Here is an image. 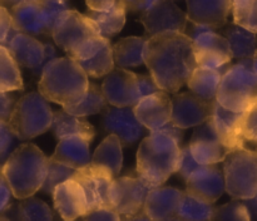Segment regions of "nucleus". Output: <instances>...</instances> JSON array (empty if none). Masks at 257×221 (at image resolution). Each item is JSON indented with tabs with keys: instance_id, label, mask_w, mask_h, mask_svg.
Segmentation results:
<instances>
[{
	"instance_id": "obj_1",
	"label": "nucleus",
	"mask_w": 257,
	"mask_h": 221,
	"mask_svg": "<svg viewBox=\"0 0 257 221\" xmlns=\"http://www.w3.org/2000/svg\"><path fill=\"white\" fill-rule=\"evenodd\" d=\"M145 64L161 90L177 93L198 68L192 39L180 32L161 33L148 38Z\"/></svg>"
},
{
	"instance_id": "obj_2",
	"label": "nucleus",
	"mask_w": 257,
	"mask_h": 221,
	"mask_svg": "<svg viewBox=\"0 0 257 221\" xmlns=\"http://www.w3.org/2000/svg\"><path fill=\"white\" fill-rule=\"evenodd\" d=\"M180 158V143L165 133L153 131L140 143L136 173L152 188L161 187L177 173Z\"/></svg>"
},
{
	"instance_id": "obj_3",
	"label": "nucleus",
	"mask_w": 257,
	"mask_h": 221,
	"mask_svg": "<svg viewBox=\"0 0 257 221\" xmlns=\"http://www.w3.org/2000/svg\"><path fill=\"white\" fill-rule=\"evenodd\" d=\"M48 161L44 152L33 143H23L8 156L0 168L15 198L25 200L42 190Z\"/></svg>"
},
{
	"instance_id": "obj_4",
	"label": "nucleus",
	"mask_w": 257,
	"mask_h": 221,
	"mask_svg": "<svg viewBox=\"0 0 257 221\" xmlns=\"http://www.w3.org/2000/svg\"><path fill=\"white\" fill-rule=\"evenodd\" d=\"M89 83L87 73L77 60L63 57L52 60L44 68L38 89L47 100L67 107L82 99Z\"/></svg>"
},
{
	"instance_id": "obj_5",
	"label": "nucleus",
	"mask_w": 257,
	"mask_h": 221,
	"mask_svg": "<svg viewBox=\"0 0 257 221\" xmlns=\"http://www.w3.org/2000/svg\"><path fill=\"white\" fill-rule=\"evenodd\" d=\"M55 44L77 62L98 53L108 39L102 37L95 23L85 14L69 9L59 18L52 33Z\"/></svg>"
},
{
	"instance_id": "obj_6",
	"label": "nucleus",
	"mask_w": 257,
	"mask_h": 221,
	"mask_svg": "<svg viewBox=\"0 0 257 221\" xmlns=\"http://www.w3.org/2000/svg\"><path fill=\"white\" fill-rule=\"evenodd\" d=\"M216 100L233 112H246L257 104V73L252 59H242L228 68Z\"/></svg>"
},
{
	"instance_id": "obj_7",
	"label": "nucleus",
	"mask_w": 257,
	"mask_h": 221,
	"mask_svg": "<svg viewBox=\"0 0 257 221\" xmlns=\"http://www.w3.org/2000/svg\"><path fill=\"white\" fill-rule=\"evenodd\" d=\"M53 117L49 100L40 93L30 92L17 100L8 123L15 137L27 141L47 132L53 125Z\"/></svg>"
},
{
	"instance_id": "obj_8",
	"label": "nucleus",
	"mask_w": 257,
	"mask_h": 221,
	"mask_svg": "<svg viewBox=\"0 0 257 221\" xmlns=\"http://www.w3.org/2000/svg\"><path fill=\"white\" fill-rule=\"evenodd\" d=\"M70 7L60 0H29L10 9L14 27L20 33L37 37L52 35L59 18Z\"/></svg>"
},
{
	"instance_id": "obj_9",
	"label": "nucleus",
	"mask_w": 257,
	"mask_h": 221,
	"mask_svg": "<svg viewBox=\"0 0 257 221\" xmlns=\"http://www.w3.org/2000/svg\"><path fill=\"white\" fill-rule=\"evenodd\" d=\"M226 192L236 200L257 196V151L246 147L231 150L223 161Z\"/></svg>"
},
{
	"instance_id": "obj_10",
	"label": "nucleus",
	"mask_w": 257,
	"mask_h": 221,
	"mask_svg": "<svg viewBox=\"0 0 257 221\" xmlns=\"http://www.w3.org/2000/svg\"><path fill=\"white\" fill-rule=\"evenodd\" d=\"M102 90L110 105L125 108L135 107L141 99L161 89L151 75H138L131 70L115 68L103 80Z\"/></svg>"
},
{
	"instance_id": "obj_11",
	"label": "nucleus",
	"mask_w": 257,
	"mask_h": 221,
	"mask_svg": "<svg viewBox=\"0 0 257 221\" xmlns=\"http://www.w3.org/2000/svg\"><path fill=\"white\" fill-rule=\"evenodd\" d=\"M5 47L20 67L28 68L34 74L42 75L44 68L57 59V50L49 43L43 44L32 35L17 33Z\"/></svg>"
},
{
	"instance_id": "obj_12",
	"label": "nucleus",
	"mask_w": 257,
	"mask_h": 221,
	"mask_svg": "<svg viewBox=\"0 0 257 221\" xmlns=\"http://www.w3.org/2000/svg\"><path fill=\"white\" fill-rule=\"evenodd\" d=\"M148 38L161 33H185L187 28V14L173 0H157L140 17Z\"/></svg>"
},
{
	"instance_id": "obj_13",
	"label": "nucleus",
	"mask_w": 257,
	"mask_h": 221,
	"mask_svg": "<svg viewBox=\"0 0 257 221\" xmlns=\"http://www.w3.org/2000/svg\"><path fill=\"white\" fill-rule=\"evenodd\" d=\"M152 190L137 173L114 178L110 190V206L120 216H130L143 211L145 202Z\"/></svg>"
},
{
	"instance_id": "obj_14",
	"label": "nucleus",
	"mask_w": 257,
	"mask_h": 221,
	"mask_svg": "<svg viewBox=\"0 0 257 221\" xmlns=\"http://www.w3.org/2000/svg\"><path fill=\"white\" fill-rule=\"evenodd\" d=\"M114 178L109 170L93 163L75 171L73 180L77 181L84 191L88 212L95 208L112 207L110 190Z\"/></svg>"
},
{
	"instance_id": "obj_15",
	"label": "nucleus",
	"mask_w": 257,
	"mask_h": 221,
	"mask_svg": "<svg viewBox=\"0 0 257 221\" xmlns=\"http://www.w3.org/2000/svg\"><path fill=\"white\" fill-rule=\"evenodd\" d=\"M172 116L171 122L177 127L185 128L200 126L207 122L213 113L215 102L205 100L192 92L176 93L172 98Z\"/></svg>"
},
{
	"instance_id": "obj_16",
	"label": "nucleus",
	"mask_w": 257,
	"mask_h": 221,
	"mask_svg": "<svg viewBox=\"0 0 257 221\" xmlns=\"http://www.w3.org/2000/svg\"><path fill=\"white\" fill-rule=\"evenodd\" d=\"M103 127L110 135H117L123 147L140 140L147 128L136 117L133 107H107L103 113Z\"/></svg>"
},
{
	"instance_id": "obj_17",
	"label": "nucleus",
	"mask_w": 257,
	"mask_h": 221,
	"mask_svg": "<svg viewBox=\"0 0 257 221\" xmlns=\"http://www.w3.org/2000/svg\"><path fill=\"white\" fill-rule=\"evenodd\" d=\"M186 191L215 203L226 191L223 171L217 165L200 166L186 180Z\"/></svg>"
},
{
	"instance_id": "obj_18",
	"label": "nucleus",
	"mask_w": 257,
	"mask_h": 221,
	"mask_svg": "<svg viewBox=\"0 0 257 221\" xmlns=\"http://www.w3.org/2000/svg\"><path fill=\"white\" fill-rule=\"evenodd\" d=\"M136 117L148 131L160 130L168 122L172 116V99L168 93L160 90L141 99L133 107Z\"/></svg>"
},
{
	"instance_id": "obj_19",
	"label": "nucleus",
	"mask_w": 257,
	"mask_h": 221,
	"mask_svg": "<svg viewBox=\"0 0 257 221\" xmlns=\"http://www.w3.org/2000/svg\"><path fill=\"white\" fill-rule=\"evenodd\" d=\"M52 196L55 210L64 221H77L88 213L84 191L73 178L58 185Z\"/></svg>"
},
{
	"instance_id": "obj_20",
	"label": "nucleus",
	"mask_w": 257,
	"mask_h": 221,
	"mask_svg": "<svg viewBox=\"0 0 257 221\" xmlns=\"http://www.w3.org/2000/svg\"><path fill=\"white\" fill-rule=\"evenodd\" d=\"M233 0H186L187 19L193 24L217 29L227 23Z\"/></svg>"
},
{
	"instance_id": "obj_21",
	"label": "nucleus",
	"mask_w": 257,
	"mask_h": 221,
	"mask_svg": "<svg viewBox=\"0 0 257 221\" xmlns=\"http://www.w3.org/2000/svg\"><path fill=\"white\" fill-rule=\"evenodd\" d=\"M183 191L175 187H156L150 191L143 211L153 221H170L177 217Z\"/></svg>"
},
{
	"instance_id": "obj_22",
	"label": "nucleus",
	"mask_w": 257,
	"mask_h": 221,
	"mask_svg": "<svg viewBox=\"0 0 257 221\" xmlns=\"http://www.w3.org/2000/svg\"><path fill=\"white\" fill-rule=\"evenodd\" d=\"M92 138L85 136H68L60 138L58 140V145L52 158L74 170L85 167L92 163Z\"/></svg>"
},
{
	"instance_id": "obj_23",
	"label": "nucleus",
	"mask_w": 257,
	"mask_h": 221,
	"mask_svg": "<svg viewBox=\"0 0 257 221\" xmlns=\"http://www.w3.org/2000/svg\"><path fill=\"white\" fill-rule=\"evenodd\" d=\"M243 112H233L222 107L218 102L215 103L213 113L211 116V122L215 127L218 140L228 148L235 150L238 147H245V142L241 135V120Z\"/></svg>"
},
{
	"instance_id": "obj_24",
	"label": "nucleus",
	"mask_w": 257,
	"mask_h": 221,
	"mask_svg": "<svg viewBox=\"0 0 257 221\" xmlns=\"http://www.w3.org/2000/svg\"><path fill=\"white\" fill-rule=\"evenodd\" d=\"M148 37L122 38L113 45V57L118 68H133L145 63V47Z\"/></svg>"
},
{
	"instance_id": "obj_25",
	"label": "nucleus",
	"mask_w": 257,
	"mask_h": 221,
	"mask_svg": "<svg viewBox=\"0 0 257 221\" xmlns=\"http://www.w3.org/2000/svg\"><path fill=\"white\" fill-rule=\"evenodd\" d=\"M122 148V142L117 135L107 136L95 148L92 156V163L107 168L117 178L123 167Z\"/></svg>"
},
{
	"instance_id": "obj_26",
	"label": "nucleus",
	"mask_w": 257,
	"mask_h": 221,
	"mask_svg": "<svg viewBox=\"0 0 257 221\" xmlns=\"http://www.w3.org/2000/svg\"><path fill=\"white\" fill-rule=\"evenodd\" d=\"M125 13H127V8L120 0H117V3L110 9L103 10V12H94V10L88 9L85 15L95 23L103 38L110 39L124 27Z\"/></svg>"
},
{
	"instance_id": "obj_27",
	"label": "nucleus",
	"mask_w": 257,
	"mask_h": 221,
	"mask_svg": "<svg viewBox=\"0 0 257 221\" xmlns=\"http://www.w3.org/2000/svg\"><path fill=\"white\" fill-rule=\"evenodd\" d=\"M188 37L192 39L196 52H211L232 57L228 40L207 25L193 24Z\"/></svg>"
},
{
	"instance_id": "obj_28",
	"label": "nucleus",
	"mask_w": 257,
	"mask_h": 221,
	"mask_svg": "<svg viewBox=\"0 0 257 221\" xmlns=\"http://www.w3.org/2000/svg\"><path fill=\"white\" fill-rule=\"evenodd\" d=\"M223 74L225 73L221 70L206 69V68L198 67L188 80L187 85L191 92L197 97L205 100H210V102H215L217 99V93Z\"/></svg>"
},
{
	"instance_id": "obj_29",
	"label": "nucleus",
	"mask_w": 257,
	"mask_h": 221,
	"mask_svg": "<svg viewBox=\"0 0 257 221\" xmlns=\"http://www.w3.org/2000/svg\"><path fill=\"white\" fill-rule=\"evenodd\" d=\"M52 128L58 140L68 136H85L93 140L95 136L94 127L88 121L78 116L69 115L63 109L54 112Z\"/></svg>"
},
{
	"instance_id": "obj_30",
	"label": "nucleus",
	"mask_w": 257,
	"mask_h": 221,
	"mask_svg": "<svg viewBox=\"0 0 257 221\" xmlns=\"http://www.w3.org/2000/svg\"><path fill=\"white\" fill-rule=\"evenodd\" d=\"M225 38L228 40L233 58L252 59L257 50V37L255 33L237 24H232L225 30Z\"/></svg>"
},
{
	"instance_id": "obj_31",
	"label": "nucleus",
	"mask_w": 257,
	"mask_h": 221,
	"mask_svg": "<svg viewBox=\"0 0 257 221\" xmlns=\"http://www.w3.org/2000/svg\"><path fill=\"white\" fill-rule=\"evenodd\" d=\"M215 206L188 191H183L177 217L185 221H211Z\"/></svg>"
},
{
	"instance_id": "obj_32",
	"label": "nucleus",
	"mask_w": 257,
	"mask_h": 221,
	"mask_svg": "<svg viewBox=\"0 0 257 221\" xmlns=\"http://www.w3.org/2000/svg\"><path fill=\"white\" fill-rule=\"evenodd\" d=\"M190 150L201 166L217 165L223 162L230 150L220 140H193L191 138Z\"/></svg>"
},
{
	"instance_id": "obj_33",
	"label": "nucleus",
	"mask_w": 257,
	"mask_h": 221,
	"mask_svg": "<svg viewBox=\"0 0 257 221\" xmlns=\"http://www.w3.org/2000/svg\"><path fill=\"white\" fill-rule=\"evenodd\" d=\"M22 73L19 64L15 62L7 47L0 44V92H18L23 90Z\"/></svg>"
},
{
	"instance_id": "obj_34",
	"label": "nucleus",
	"mask_w": 257,
	"mask_h": 221,
	"mask_svg": "<svg viewBox=\"0 0 257 221\" xmlns=\"http://www.w3.org/2000/svg\"><path fill=\"white\" fill-rule=\"evenodd\" d=\"M108 107V102L103 94L102 88L98 87L94 83H89L85 94L83 95L82 99L75 104L63 107V111L73 116L78 117H84V116L95 115Z\"/></svg>"
},
{
	"instance_id": "obj_35",
	"label": "nucleus",
	"mask_w": 257,
	"mask_h": 221,
	"mask_svg": "<svg viewBox=\"0 0 257 221\" xmlns=\"http://www.w3.org/2000/svg\"><path fill=\"white\" fill-rule=\"evenodd\" d=\"M80 67L83 68L88 77L100 78L107 77L109 73H112L115 69L114 65V57H113V45L110 44V40L108 39L105 44L98 50L95 55L87 60L78 62Z\"/></svg>"
},
{
	"instance_id": "obj_36",
	"label": "nucleus",
	"mask_w": 257,
	"mask_h": 221,
	"mask_svg": "<svg viewBox=\"0 0 257 221\" xmlns=\"http://www.w3.org/2000/svg\"><path fill=\"white\" fill-rule=\"evenodd\" d=\"M232 14L235 24L257 33V0H233Z\"/></svg>"
},
{
	"instance_id": "obj_37",
	"label": "nucleus",
	"mask_w": 257,
	"mask_h": 221,
	"mask_svg": "<svg viewBox=\"0 0 257 221\" xmlns=\"http://www.w3.org/2000/svg\"><path fill=\"white\" fill-rule=\"evenodd\" d=\"M74 168L68 167V166L63 165V163L57 162L49 157L48 161V168H47V176H45L44 183L42 186V191L45 193H50L52 195L54 192L55 187L60 183L65 182L68 180H72L73 176L75 173Z\"/></svg>"
},
{
	"instance_id": "obj_38",
	"label": "nucleus",
	"mask_w": 257,
	"mask_h": 221,
	"mask_svg": "<svg viewBox=\"0 0 257 221\" xmlns=\"http://www.w3.org/2000/svg\"><path fill=\"white\" fill-rule=\"evenodd\" d=\"M23 221H53L54 215L49 206L44 201L35 197L22 200L18 203Z\"/></svg>"
},
{
	"instance_id": "obj_39",
	"label": "nucleus",
	"mask_w": 257,
	"mask_h": 221,
	"mask_svg": "<svg viewBox=\"0 0 257 221\" xmlns=\"http://www.w3.org/2000/svg\"><path fill=\"white\" fill-rule=\"evenodd\" d=\"M211 221H252V218L247 205L235 200L216 207Z\"/></svg>"
},
{
	"instance_id": "obj_40",
	"label": "nucleus",
	"mask_w": 257,
	"mask_h": 221,
	"mask_svg": "<svg viewBox=\"0 0 257 221\" xmlns=\"http://www.w3.org/2000/svg\"><path fill=\"white\" fill-rule=\"evenodd\" d=\"M240 128L243 140L257 145V104L243 112Z\"/></svg>"
},
{
	"instance_id": "obj_41",
	"label": "nucleus",
	"mask_w": 257,
	"mask_h": 221,
	"mask_svg": "<svg viewBox=\"0 0 257 221\" xmlns=\"http://www.w3.org/2000/svg\"><path fill=\"white\" fill-rule=\"evenodd\" d=\"M200 163L195 160L192 152L190 150V146H186V147L181 148V158H180V165H178L177 173L183 178V180H187L191 176V173L193 171L197 170L200 167Z\"/></svg>"
},
{
	"instance_id": "obj_42",
	"label": "nucleus",
	"mask_w": 257,
	"mask_h": 221,
	"mask_svg": "<svg viewBox=\"0 0 257 221\" xmlns=\"http://www.w3.org/2000/svg\"><path fill=\"white\" fill-rule=\"evenodd\" d=\"M83 221H120V215L113 207H100L89 211Z\"/></svg>"
},
{
	"instance_id": "obj_43",
	"label": "nucleus",
	"mask_w": 257,
	"mask_h": 221,
	"mask_svg": "<svg viewBox=\"0 0 257 221\" xmlns=\"http://www.w3.org/2000/svg\"><path fill=\"white\" fill-rule=\"evenodd\" d=\"M13 28H14V23H13L10 10L0 5V44H7Z\"/></svg>"
},
{
	"instance_id": "obj_44",
	"label": "nucleus",
	"mask_w": 257,
	"mask_h": 221,
	"mask_svg": "<svg viewBox=\"0 0 257 221\" xmlns=\"http://www.w3.org/2000/svg\"><path fill=\"white\" fill-rule=\"evenodd\" d=\"M14 133L10 130L9 123L0 121V161L9 153L14 142Z\"/></svg>"
},
{
	"instance_id": "obj_45",
	"label": "nucleus",
	"mask_w": 257,
	"mask_h": 221,
	"mask_svg": "<svg viewBox=\"0 0 257 221\" xmlns=\"http://www.w3.org/2000/svg\"><path fill=\"white\" fill-rule=\"evenodd\" d=\"M17 100L12 93L0 92V121L9 122Z\"/></svg>"
},
{
	"instance_id": "obj_46",
	"label": "nucleus",
	"mask_w": 257,
	"mask_h": 221,
	"mask_svg": "<svg viewBox=\"0 0 257 221\" xmlns=\"http://www.w3.org/2000/svg\"><path fill=\"white\" fill-rule=\"evenodd\" d=\"M12 197H14L12 188H10L9 183H8L7 178L4 177L2 168H0V215L4 213L12 206Z\"/></svg>"
},
{
	"instance_id": "obj_47",
	"label": "nucleus",
	"mask_w": 257,
	"mask_h": 221,
	"mask_svg": "<svg viewBox=\"0 0 257 221\" xmlns=\"http://www.w3.org/2000/svg\"><path fill=\"white\" fill-rule=\"evenodd\" d=\"M157 132L161 133H165V135L170 136V137L175 138L178 143L182 142V138H183V132H182V128L177 127L176 125H173L172 122H168L167 125H165L163 127H161L160 130H157Z\"/></svg>"
},
{
	"instance_id": "obj_48",
	"label": "nucleus",
	"mask_w": 257,
	"mask_h": 221,
	"mask_svg": "<svg viewBox=\"0 0 257 221\" xmlns=\"http://www.w3.org/2000/svg\"><path fill=\"white\" fill-rule=\"evenodd\" d=\"M88 8L94 12H103L108 10L117 3V0H85Z\"/></svg>"
},
{
	"instance_id": "obj_49",
	"label": "nucleus",
	"mask_w": 257,
	"mask_h": 221,
	"mask_svg": "<svg viewBox=\"0 0 257 221\" xmlns=\"http://www.w3.org/2000/svg\"><path fill=\"white\" fill-rule=\"evenodd\" d=\"M120 221H153L145 211L130 216H120Z\"/></svg>"
},
{
	"instance_id": "obj_50",
	"label": "nucleus",
	"mask_w": 257,
	"mask_h": 221,
	"mask_svg": "<svg viewBox=\"0 0 257 221\" xmlns=\"http://www.w3.org/2000/svg\"><path fill=\"white\" fill-rule=\"evenodd\" d=\"M120 2L124 4L127 10H131V12H140L143 0H120Z\"/></svg>"
},
{
	"instance_id": "obj_51",
	"label": "nucleus",
	"mask_w": 257,
	"mask_h": 221,
	"mask_svg": "<svg viewBox=\"0 0 257 221\" xmlns=\"http://www.w3.org/2000/svg\"><path fill=\"white\" fill-rule=\"evenodd\" d=\"M248 202L246 203L248 207V210H250V213H251V218H252V221H257V202H256V198H252V200H247Z\"/></svg>"
},
{
	"instance_id": "obj_52",
	"label": "nucleus",
	"mask_w": 257,
	"mask_h": 221,
	"mask_svg": "<svg viewBox=\"0 0 257 221\" xmlns=\"http://www.w3.org/2000/svg\"><path fill=\"white\" fill-rule=\"evenodd\" d=\"M24 2H29V0H2V3H0V5H3V7H10V9H12L13 7H15V5L20 4V3H24Z\"/></svg>"
},
{
	"instance_id": "obj_53",
	"label": "nucleus",
	"mask_w": 257,
	"mask_h": 221,
	"mask_svg": "<svg viewBox=\"0 0 257 221\" xmlns=\"http://www.w3.org/2000/svg\"><path fill=\"white\" fill-rule=\"evenodd\" d=\"M252 62H253V69H255V72L257 73V50H256L255 55H253V58H252Z\"/></svg>"
},
{
	"instance_id": "obj_54",
	"label": "nucleus",
	"mask_w": 257,
	"mask_h": 221,
	"mask_svg": "<svg viewBox=\"0 0 257 221\" xmlns=\"http://www.w3.org/2000/svg\"><path fill=\"white\" fill-rule=\"evenodd\" d=\"M0 221H9L4 215H0Z\"/></svg>"
},
{
	"instance_id": "obj_55",
	"label": "nucleus",
	"mask_w": 257,
	"mask_h": 221,
	"mask_svg": "<svg viewBox=\"0 0 257 221\" xmlns=\"http://www.w3.org/2000/svg\"><path fill=\"white\" fill-rule=\"evenodd\" d=\"M170 221H185V220H182V218H178V217H176V218H173V220H170Z\"/></svg>"
},
{
	"instance_id": "obj_56",
	"label": "nucleus",
	"mask_w": 257,
	"mask_h": 221,
	"mask_svg": "<svg viewBox=\"0 0 257 221\" xmlns=\"http://www.w3.org/2000/svg\"><path fill=\"white\" fill-rule=\"evenodd\" d=\"M60 2H67V0H60Z\"/></svg>"
},
{
	"instance_id": "obj_57",
	"label": "nucleus",
	"mask_w": 257,
	"mask_h": 221,
	"mask_svg": "<svg viewBox=\"0 0 257 221\" xmlns=\"http://www.w3.org/2000/svg\"><path fill=\"white\" fill-rule=\"evenodd\" d=\"M255 198H256V202H257V196H256V197H255Z\"/></svg>"
},
{
	"instance_id": "obj_58",
	"label": "nucleus",
	"mask_w": 257,
	"mask_h": 221,
	"mask_svg": "<svg viewBox=\"0 0 257 221\" xmlns=\"http://www.w3.org/2000/svg\"><path fill=\"white\" fill-rule=\"evenodd\" d=\"M0 3H2V0H0Z\"/></svg>"
}]
</instances>
